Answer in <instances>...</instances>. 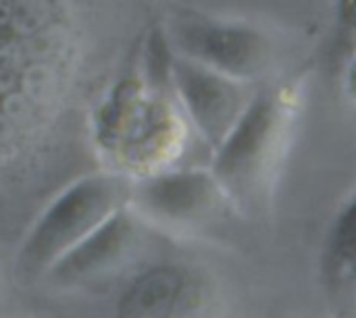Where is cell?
I'll list each match as a JSON object with an SVG mask.
<instances>
[{"label":"cell","instance_id":"obj_1","mask_svg":"<svg viewBox=\"0 0 356 318\" xmlns=\"http://www.w3.org/2000/svg\"><path fill=\"white\" fill-rule=\"evenodd\" d=\"M119 194L121 185L104 175L86 177L69 187L31 229L21 252L25 267H52L69 248L117 210Z\"/></svg>","mask_w":356,"mask_h":318},{"label":"cell","instance_id":"obj_2","mask_svg":"<svg viewBox=\"0 0 356 318\" xmlns=\"http://www.w3.org/2000/svg\"><path fill=\"white\" fill-rule=\"evenodd\" d=\"M171 73L202 135L213 144H221L242 112V98L236 85L223 73L192 58L173 60Z\"/></svg>","mask_w":356,"mask_h":318},{"label":"cell","instance_id":"obj_3","mask_svg":"<svg viewBox=\"0 0 356 318\" xmlns=\"http://www.w3.org/2000/svg\"><path fill=\"white\" fill-rule=\"evenodd\" d=\"M177 44L192 60L232 77L254 75L267 54L265 40L240 25L186 23L177 29Z\"/></svg>","mask_w":356,"mask_h":318},{"label":"cell","instance_id":"obj_4","mask_svg":"<svg viewBox=\"0 0 356 318\" xmlns=\"http://www.w3.org/2000/svg\"><path fill=\"white\" fill-rule=\"evenodd\" d=\"M273 125L275 108L267 98H259L242 110L221 142V150L215 160L217 177L223 181H240L250 175L269 146Z\"/></svg>","mask_w":356,"mask_h":318},{"label":"cell","instance_id":"obj_5","mask_svg":"<svg viewBox=\"0 0 356 318\" xmlns=\"http://www.w3.org/2000/svg\"><path fill=\"white\" fill-rule=\"evenodd\" d=\"M134 237V227L129 219L115 210L96 229H92L83 240L69 248L54 265L52 271L58 279L75 281L94 275L115 260H119L129 248Z\"/></svg>","mask_w":356,"mask_h":318},{"label":"cell","instance_id":"obj_6","mask_svg":"<svg viewBox=\"0 0 356 318\" xmlns=\"http://www.w3.org/2000/svg\"><path fill=\"white\" fill-rule=\"evenodd\" d=\"M146 206L167 219H190L213 202V181L204 173H171L144 185Z\"/></svg>","mask_w":356,"mask_h":318},{"label":"cell","instance_id":"obj_7","mask_svg":"<svg viewBox=\"0 0 356 318\" xmlns=\"http://www.w3.org/2000/svg\"><path fill=\"white\" fill-rule=\"evenodd\" d=\"M181 287V277L175 271H152L131 287L123 302V310L127 315H159L161 310L171 308Z\"/></svg>","mask_w":356,"mask_h":318},{"label":"cell","instance_id":"obj_8","mask_svg":"<svg viewBox=\"0 0 356 318\" xmlns=\"http://www.w3.org/2000/svg\"><path fill=\"white\" fill-rule=\"evenodd\" d=\"M173 56L169 52L167 40L161 31H154L148 44V75L156 85H163L171 77Z\"/></svg>","mask_w":356,"mask_h":318},{"label":"cell","instance_id":"obj_9","mask_svg":"<svg viewBox=\"0 0 356 318\" xmlns=\"http://www.w3.org/2000/svg\"><path fill=\"white\" fill-rule=\"evenodd\" d=\"M334 252L340 262L342 260L353 262V258H355V208L353 206L338 221V229H336V237H334Z\"/></svg>","mask_w":356,"mask_h":318}]
</instances>
